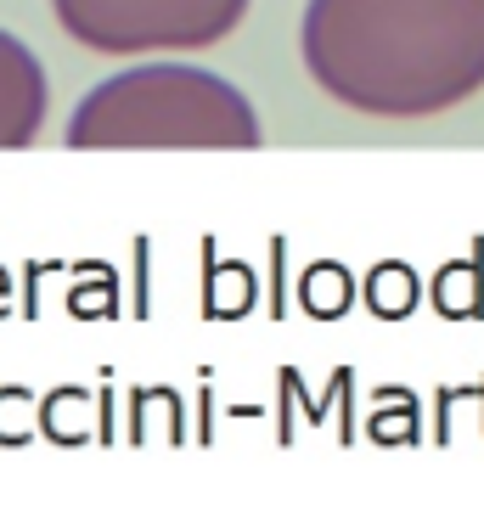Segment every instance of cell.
<instances>
[{
  "instance_id": "3",
  "label": "cell",
  "mask_w": 484,
  "mask_h": 512,
  "mask_svg": "<svg viewBox=\"0 0 484 512\" xmlns=\"http://www.w3.org/2000/svg\"><path fill=\"white\" fill-rule=\"evenodd\" d=\"M68 40L102 57H136V51H203L220 46L248 0H51Z\"/></svg>"
},
{
  "instance_id": "4",
  "label": "cell",
  "mask_w": 484,
  "mask_h": 512,
  "mask_svg": "<svg viewBox=\"0 0 484 512\" xmlns=\"http://www.w3.org/2000/svg\"><path fill=\"white\" fill-rule=\"evenodd\" d=\"M46 68L34 57L17 34L0 29V152H17V147H34L40 124H46Z\"/></svg>"
},
{
  "instance_id": "2",
  "label": "cell",
  "mask_w": 484,
  "mask_h": 512,
  "mask_svg": "<svg viewBox=\"0 0 484 512\" xmlns=\"http://www.w3.org/2000/svg\"><path fill=\"white\" fill-rule=\"evenodd\" d=\"M74 152H248L259 147V113L231 79L186 62H147L102 79L68 119Z\"/></svg>"
},
{
  "instance_id": "1",
  "label": "cell",
  "mask_w": 484,
  "mask_h": 512,
  "mask_svg": "<svg viewBox=\"0 0 484 512\" xmlns=\"http://www.w3.org/2000/svg\"><path fill=\"white\" fill-rule=\"evenodd\" d=\"M299 46L338 107L434 119L484 91V0H310Z\"/></svg>"
}]
</instances>
